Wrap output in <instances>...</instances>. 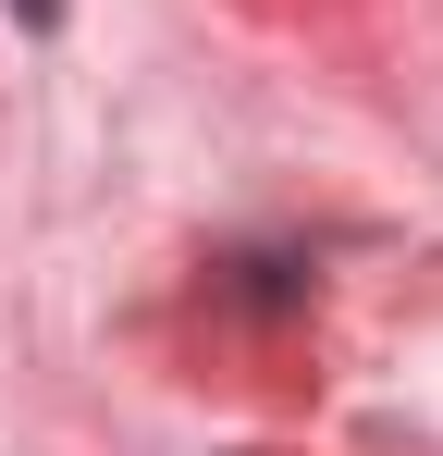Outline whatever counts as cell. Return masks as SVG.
<instances>
[{
    "label": "cell",
    "instance_id": "1",
    "mask_svg": "<svg viewBox=\"0 0 443 456\" xmlns=\"http://www.w3.org/2000/svg\"><path fill=\"white\" fill-rule=\"evenodd\" d=\"M12 12H25V25H50V12H62V0H12Z\"/></svg>",
    "mask_w": 443,
    "mask_h": 456
}]
</instances>
